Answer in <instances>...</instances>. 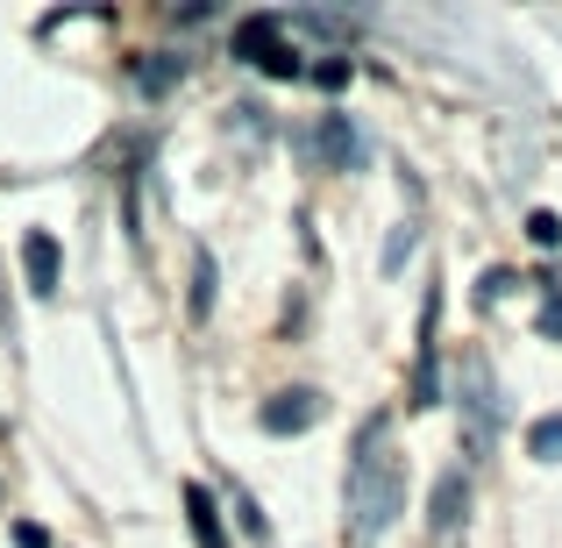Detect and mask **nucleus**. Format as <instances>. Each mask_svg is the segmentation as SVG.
Returning a JSON list of instances; mask_svg holds the SVG:
<instances>
[{"instance_id": "f257e3e1", "label": "nucleus", "mask_w": 562, "mask_h": 548, "mask_svg": "<svg viewBox=\"0 0 562 548\" xmlns=\"http://www.w3.org/2000/svg\"><path fill=\"white\" fill-rule=\"evenodd\" d=\"M406 513V456L392 441V421H363L357 456H349V548H371L384 527Z\"/></svg>"}, {"instance_id": "f03ea898", "label": "nucleus", "mask_w": 562, "mask_h": 548, "mask_svg": "<svg viewBox=\"0 0 562 548\" xmlns=\"http://www.w3.org/2000/svg\"><path fill=\"white\" fill-rule=\"evenodd\" d=\"M235 57H249L271 79H300V51L285 43V14H249L235 22Z\"/></svg>"}, {"instance_id": "7ed1b4c3", "label": "nucleus", "mask_w": 562, "mask_h": 548, "mask_svg": "<svg viewBox=\"0 0 562 548\" xmlns=\"http://www.w3.org/2000/svg\"><path fill=\"white\" fill-rule=\"evenodd\" d=\"M22 271H29V292H43V300L65 286V249H57L50 228H29L22 235Z\"/></svg>"}, {"instance_id": "20e7f679", "label": "nucleus", "mask_w": 562, "mask_h": 548, "mask_svg": "<svg viewBox=\"0 0 562 548\" xmlns=\"http://www.w3.org/2000/svg\"><path fill=\"white\" fill-rule=\"evenodd\" d=\"M435 328H441V292H427L420 306V364H413V406H435L441 378H435Z\"/></svg>"}, {"instance_id": "39448f33", "label": "nucleus", "mask_w": 562, "mask_h": 548, "mask_svg": "<svg viewBox=\"0 0 562 548\" xmlns=\"http://www.w3.org/2000/svg\"><path fill=\"white\" fill-rule=\"evenodd\" d=\"M321 421V392H278L263 406V435H306Z\"/></svg>"}, {"instance_id": "423d86ee", "label": "nucleus", "mask_w": 562, "mask_h": 548, "mask_svg": "<svg viewBox=\"0 0 562 548\" xmlns=\"http://www.w3.org/2000/svg\"><path fill=\"white\" fill-rule=\"evenodd\" d=\"M463 513H470V478L463 470H441V484H435V513H427V527H435L441 541L463 527Z\"/></svg>"}, {"instance_id": "0eeeda50", "label": "nucleus", "mask_w": 562, "mask_h": 548, "mask_svg": "<svg viewBox=\"0 0 562 548\" xmlns=\"http://www.w3.org/2000/svg\"><path fill=\"white\" fill-rule=\"evenodd\" d=\"M314 150H321V165H335V171H349V165H357V157H363V143H357V128H349V114H321Z\"/></svg>"}, {"instance_id": "6e6552de", "label": "nucleus", "mask_w": 562, "mask_h": 548, "mask_svg": "<svg viewBox=\"0 0 562 548\" xmlns=\"http://www.w3.org/2000/svg\"><path fill=\"white\" fill-rule=\"evenodd\" d=\"M463 406H470V441H484V435H492V421H498V399H492V384H484V364L477 357L463 364Z\"/></svg>"}, {"instance_id": "1a4fd4ad", "label": "nucleus", "mask_w": 562, "mask_h": 548, "mask_svg": "<svg viewBox=\"0 0 562 548\" xmlns=\"http://www.w3.org/2000/svg\"><path fill=\"white\" fill-rule=\"evenodd\" d=\"M186 521H192V541L200 548H228V535H221V506L206 484H186Z\"/></svg>"}, {"instance_id": "9d476101", "label": "nucleus", "mask_w": 562, "mask_h": 548, "mask_svg": "<svg viewBox=\"0 0 562 548\" xmlns=\"http://www.w3.org/2000/svg\"><path fill=\"white\" fill-rule=\"evenodd\" d=\"M527 456H535V463H562V413L527 427Z\"/></svg>"}, {"instance_id": "9b49d317", "label": "nucleus", "mask_w": 562, "mask_h": 548, "mask_svg": "<svg viewBox=\"0 0 562 548\" xmlns=\"http://www.w3.org/2000/svg\"><path fill=\"white\" fill-rule=\"evenodd\" d=\"M206 314H214V257L200 249L192 257V321H206Z\"/></svg>"}, {"instance_id": "f8f14e48", "label": "nucleus", "mask_w": 562, "mask_h": 548, "mask_svg": "<svg viewBox=\"0 0 562 548\" xmlns=\"http://www.w3.org/2000/svg\"><path fill=\"white\" fill-rule=\"evenodd\" d=\"M527 235H535L541 249H555V243H562V221L549 214V206H535V214H527Z\"/></svg>"}, {"instance_id": "ddd939ff", "label": "nucleus", "mask_w": 562, "mask_h": 548, "mask_svg": "<svg viewBox=\"0 0 562 548\" xmlns=\"http://www.w3.org/2000/svg\"><path fill=\"white\" fill-rule=\"evenodd\" d=\"M314 86H328V93H342V86H349V57H328V65H314Z\"/></svg>"}, {"instance_id": "4468645a", "label": "nucleus", "mask_w": 562, "mask_h": 548, "mask_svg": "<svg viewBox=\"0 0 562 548\" xmlns=\"http://www.w3.org/2000/svg\"><path fill=\"white\" fill-rule=\"evenodd\" d=\"M171 79H179V57H157V65H143V86H150V93H165Z\"/></svg>"}, {"instance_id": "2eb2a0df", "label": "nucleus", "mask_w": 562, "mask_h": 548, "mask_svg": "<svg viewBox=\"0 0 562 548\" xmlns=\"http://www.w3.org/2000/svg\"><path fill=\"white\" fill-rule=\"evenodd\" d=\"M541 335L562 343V286H555V278H549V306H541Z\"/></svg>"}, {"instance_id": "dca6fc26", "label": "nucleus", "mask_w": 562, "mask_h": 548, "mask_svg": "<svg viewBox=\"0 0 562 548\" xmlns=\"http://www.w3.org/2000/svg\"><path fill=\"white\" fill-rule=\"evenodd\" d=\"M513 286H520V278H513V271H484V286H477V300H484V306H492V300H506V292H513Z\"/></svg>"}, {"instance_id": "f3484780", "label": "nucleus", "mask_w": 562, "mask_h": 548, "mask_svg": "<svg viewBox=\"0 0 562 548\" xmlns=\"http://www.w3.org/2000/svg\"><path fill=\"white\" fill-rule=\"evenodd\" d=\"M235 513H243V527H249V535H257V541H263V535H271V521H263V513H257V506H249V492H235Z\"/></svg>"}, {"instance_id": "a211bd4d", "label": "nucleus", "mask_w": 562, "mask_h": 548, "mask_svg": "<svg viewBox=\"0 0 562 548\" xmlns=\"http://www.w3.org/2000/svg\"><path fill=\"white\" fill-rule=\"evenodd\" d=\"M406 249H413V221L392 235V249H384V271H398V264H406Z\"/></svg>"}, {"instance_id": "6ab92c4d", "label": "nucleus", "mask_w": 562, "mask_h": 548, "mask_svg": "<svg viewBox=\"0 0 562 548\" xmlns=\"http://www.w3.org/2000/svg\"><path fill=\"white\" fill-rule=\"evenodd\" d=\"M14 548H50V535L36 521H14Z\"/></svg>"}]
</instances>
